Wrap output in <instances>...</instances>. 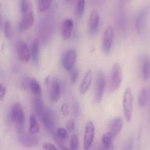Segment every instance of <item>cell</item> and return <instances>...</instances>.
Segmentation results:
<instances>
[{
  "mask_svg": "<svg viewBox=\"0 0 150 150\" xmlns=\"http://www.w3.org/2000/svg\"><path fill=\"white\" fill-rule=\"evenodd\" d=\"M10 119L13 122L16 123L18 133L24 130L25 116L23 108L20 103H16L13 105L10 111Z\"/></svg>",
  "mask_w": 150,
  "mask_h": 150,
  "instance_id": "6da1fadb",
  "label": "cell"
},
{
  "mask_svg": "<svg viewBox=\"0 0 150 150\" xmlns=\"http://www.w3.org/2000/svg\"><path fill=\"white\" fill-rule=\"evenodd\" d=\"M123 110L126 121L130 122L132 120L133 111V95L130 87L126 88L123 95Z\"/></svg>",
  "mask_w": 150,
  "mask_h": 150,
  "instance_id": "7a4b0ae2",
  "label": "cell"
},
{
  "mask_svg": "<svg viewBox=\"0 0 150 150\" xmlns=\"http://www.w3.org/2000/svg\"><path fill=\"white\" fill-rule=\"evenodd\" d=\"M122 82V68L119 63H115L113 65L111 72L110 79V90L115 92L120 88Z\"/></svg>",
  "mask_w": 150,
  "mask_h": 150,
  "instance_id": "3957f363",
  "label": "cell"
},
{
  "mask_svg": "<svg viewBox=\"0 0 150 150\" xmlns=\"http://www.w3.org/2000/svg\"><path fill=\"white\" fill-rule=\"evenodd\" d=\"M95 134V127L92 121H89L86 124L83 134V148L89 149L93 144Z\"/></svg>",
  "mask_w": 150,
  "mask_h": 150,
  "instance_id": "277c9868",
  "label": "cell"
},
{
  "mask_svg": "<svg viewBox=\"0 0 150 150\" xmlns=\"http://www.w3.org/2000/svg\"><path fill=\"white\" fill-rule=\"evenodd\" d=\"M105 86V76L103 72L100 71L98 73L96 81V89H95V101L97 104H99L102 100Z\"/></svg>",
  "mask_w": 150,
  "mask_h": 150,
  "instance_id": "5b68a950",
  "label": "cell"
},
{
  "mask_svg": "<svg viewBox=\"0 0 150 150\" xmlns=\"http://www.w3.org/2000/svg\"><path fill=\"white\" fill-rule=\"evenodd\" d=\"M148 13H149V7L146 6L141 10V11L136 16L135 27H136V30L139 35H141L143 32L146 23Z\"/></svg>",
  "mask_w": 150,
  "mask_h": 150,
  "instance_id": "8992f818",
  "label": "cell"
},
{
  "mask_svg": "<svg viewBox=\"0 0 150 150\" xmlns=\"http://www.w3.org/2000/svg\"><path fill=\"white\" fill-rule=\"evenodd\" d=\"M114 32L112 26H108L104 32L103 36V48L104 52L108 54L112 48L113 42H114Z\"/></svg>",
  "mask_w": 150,
  "mask_h": 150,
  "instance_id": "52a82bcc",
  "label": "cell"
},
{
  "mask_svg": "<svg viewBox=\"0 0 150 150\" xmlns=\"http://www.w3.org/2000/svg\"><path fill=\"white\" fill-rule=\"evenodd\" d=\"M18 140L21 145L26 147H32L38 145L39 139L35 135L26 133L24 130L18 133Z\"/></svg>",
  "mask_w": 150,
  "mask_h": 150,
  "instance_id": "ba28073f",
  "label": "cell"
},
{
  "mask_svg": "<svg viewBox=\"0 0 150 150\" xmlns=\"http://www.w3.org/2000/svg\"><path fill=\"white\" fill-rule=\"evenodd\" d=\"M40 117L45 128L48 131L54 132L55 128V117L52 111L48 108H45V111Z\"/></svg>",
  "mask_w": 150,
  "mask_h": 150,
  "instance_id": "9c48e42d",
  "label": "cell"
},
{
  "mask_svg": "<svg viewBox=\"0 0 150 150\" xmlns=\"http://www.w3.org/2000/svg\"><path fill=\"white\" fill-rule=\"evenodd\" d=\"M77 58V52L76 50L70 49L64 54L62 58V66L65 70H70L75 65Z\"/></svg>",
  "mask_w": 150,
  "mask_h": 150,
  "instance_id": "30bf717a",
  "label": "cell"
},
{
  "mask_svg": "<svg viewBox=\"0 0 150 150\" xmlns=\"http://www.w3.org/2000/svg\"><path fill=\"white\" fill-rule=\"evenodd\" d=\"M18 56L21 61L27 62L29 61L31 57V52L28 47L27 44L23 40H19L17 43L16 47Z\"/></svg>",
  "mask_w": 150,
  "mask_h": 150,
  "instance_id": "8fae6325",
  "label": "cell"
},
{
  "mask_svg": "<svg viewBox=\"0 0 150 150\" xmlns=\"http://www.w3.org/2000/svg\"><path fill=\"white\" fill-rule=\"evenodd\" d=\"M35 22V16L32 11L28 12L23 15V17L18 25V30L20 32H23L30 29Z\"/></svg>",
  "mask_w": 150,
  "mask_h": 150,
  "instance_id": "7c38bea8",
  "label": "cell"
},
{
  "mask_svg": "<svg viewBox=\"0 0 150 150\" xmlns=\"http://www.w3.org/2000/svg\"><path fill=\"white\" fill-rule=\"evenodd\" d=\"M100 15L96 10L91 12L89 19V31L91 35H95L99 29Z\"/></svg>",
  "mask_w": 150,
  "mask_h": 150,
  "instance_id": "4fadbf2b",
  "label": "cell"
},
{
  "mask_svg": "<svg viewBox=\"0 0 150 150\" xmlns=\"http://www.w3.org/2000/svg\"><path fill=\"white\" fill-rule=\"evenodd\" d=\"M123 127V121L121 117H117L114 120H111L108 125V132L111 133V136L117 137L121 132Z\"/></svg>",
  "mask_w": 150,
  "mask_h": 150,
  "instance_id": "5bb4252c",
  "label": "cell"
},
{
  "mask_svg": "<svg viewBox=\"0 0 150 150\" xmlns=\"http://www.w3.org/2000/svg\"><path fill=\"white\" fill-rule=\"evenodd\" d=\"M60 95H61V86L60 83L57 79H54L51 81V86L49 90L50 98L54 102H57L59 100Z\"/></svg>",
  "mask_w": 150,
  "mask_h": 150,
  "instance_id": "9a60e30c",
  "label": "cell"
},
{
  "mask_svg": "<svg viewBox=\"0 0 150 150\" xmlns=\"http://www.w3.org/2000/svg\"><path fill=\"white\" fill-rule=\"evenodd\" d=\"M73 29V21L71 18H67L62 24V37L64 40L70 39Z\"/></svg>",
  "mask_w": 150,
  "mask_h": 150,
  "instance_id": "2e32d148",
  "label": "cell"
},
{
  "mask_svg": "<svg viewBox=\"0 0 150 150\" xmlns=\"http://www.w3.org/2000/svg\"><path fill=\"white\" fill-rule=\"evenodd\" d=\"M92 71L89 70L86 73L83 80H82L81 83L79 91H80V93L81 94V95H85V94L88 92L91 84H92Z\"/></svg>",
  "mask_w": 150,
  "mask_h": 150,
  "instance_id": "e0dca14e",
  "label": "cell"
},
{
  "mask_svg": "<svg viewBox=\"0 0 150 150\" xmlns=\"http://www.w3.org/2000/svg\"><path fill=\"white\" fill-rule=\"evenodd\" d=\"M142 73L144 81L150 79V59L148 57H144L142 60Z\"/></svg>",
  "mask_w": 150,
  "mask_h": 150,
  "instance_id": "ac0fdd59",
  "label": "cell"
},
{
  "mask_svg": "<svg viewBox=\"0 0 150 150\" xmlns=\"http://www.w3.org/2000/svg\"><path fill=\"white\" fill-rule=\"evenodd\" d=\"M33 108L35 110V112L38 117H40L43 114L44 111H45V107H44L43 102H42V99L40 97L35 96L33 100Z\"/></svg>",
  "mask_w": 150,
  "mask_h": 150,
  "instance_id": "d6986e66",
  "label": "cell"
},
{
  "mask_svg": "<svg viewBox=\"0 0 150 150\" xmlns=\"http://www.w3.org/2000/svg\"><path fill=\"white\" fill-rule=\"evenodd\" d=\"M31 55H32L33 61L35 64L38 65L39 62V54H40V48H39V42L38 40H35L32 41V45H31Z\"/></svg>",
  "mask_w": 150,
  "mask_h": 150,
  "instance_id": "ffe728a7",
  "label": "cell"
},
{
  "mask_svg": "<svg viewBox=\"0 0 150 150\" xmlns=\"http://www.w3.org/2000/svg\"><path fill=\"white\" fill-rule=\"evenodd\" d=\"M149 100V90L148 88H144L142 89L139 97V105L144 107L147 104Z\"/></svg>",
  "mask_w": 150,
  "mask_h": 150,
  "instance_id": "44dd1931",
  "label": "cell"
},
{
  "mask_svg": "<svg viewBox=\"0 0 150 150\" xmlns=\"http://www.w3.org/2000/svg\"><path fill=\"white\" fill-rule=\"evenodd\" d=\"M114 137L111 135L109 132L105 133L102 136V144L104 148L107 149H113L114 148V143H113Z\"/></svg>",
  "mask_w": 150,
  "mask_h": 150,
  "instance_id": "7402d4cb",
  "label": "cell"
},
{
  "mask_svg": "<svg viewBox=\"0 0 150 150\" xmlns=\"http://www.w3.org/2000/svg\"><path fill=\"white\" fill-rule=\"evenodd\" d=\"M29 89L32 91V93L35 95V96L40 97L41 95V86L40 85L39 82L35 79H31L29 82Z\"/></svg>",
  "mask_w": 150,
  "mask_h": 150,
  "instance_id": "603a6c76",
  "label": "cell"
},
{
  "mask_svg": "<svg viewBox=\"0 0 150 150\" xmlns=\"http://www.w3.org/2000/svg\"><path fill=\"white\" fill-rule=\"evenodd\" d=\"M29 133L31 134L35 135L40 131V127L38 125V122H37L36 118L33 114L30 116L29 118Z\"/></svg>",
  "mask_w": 150,
  "mask_h": 150,
  "instance_id": "cb8c5ba5",
  "label": "cell"
},
{
  "mask_svg": "<svg viewBox=\"0 0 150 150\" xmlns=\"http://www.w3.org/2000/svg\"><path fill=\"white\" fill-rule=\"evenodd\" d=\"M4 35L6 38L8 40L12 39L13 36V30L12 27V24L9 21H6L4 23Z\"/></svg>",
  "mask_w": 150,
  "mask_h": 150,
  "instance_id": "d4e9b609",
  "label": "cell"
},
{
  "mask_svg": "<svg viewBox=\"0 0 150 150\" xmlns=\"http://www.w3.org/2000/svg\"><path fill=\"white\" fill-rule=\"evenodd\" d=\"M85 10V0H77L76 4V14L78 18H81L84 13Z\"/></svg>",
  "mask_w": 150,
  "mask_h": 150,
  "instance_id": "484cf974",
  "label": "cell"
},
{
  "mask_svg": "<svg viewBox=\"0 0 150 150\" xmlns=\"http://www.w3.org/2000/svg\"><path fill=\"white\" fill-rule=\"evenodd\" d=\"M52 0H38V9L40 12H44L51 6Z\"/></svg>",
  "mask_w": 150,
  "mask_h": 150,
  "instance_id": "4316f807",
  "label": "cell"
},
{
  "mask_svg": "<svg viewBox=\"0 0 150 150\" xmlns=\"http://www.w3.org/2000/svg\"><path fill=\"white\" fill-rule=\"evenodd\" d=\"M20 7L21 11L23 15L31 11V4L29 0H21Z\"/></svg>",
  "mask_w": 150,
  "mask_h": 150,
  "instance_id": "83f0119b",
  "label": "cell"
},
{
  "mask_svg": "<svg viewBox=\"0 0 150 150\" xmlns=\"http://www.w3.org/2000/svg\"><path fill=\"white\" fill-rule=\"evenodd\" d=\"M70 81H71V83L73 84L77 82L78 77H79V71H78L77 68L73 67V68H71L70 70Z\"/></svg>",
  "mask_w": 150,
  "mask_h": 150,
  "instance_id": "f1b7e54d",
  "label": "cell"
},
{
  "mask_svg": "<svg viewBox=\"0 0 150 150\" xmlns=\"http://www.w3.org/2000/svg\"><path fill=\"white\" fill-rule=\"evenodd\" d=\"M126 14L125 13H120V17H119V25H120V27L121 28V29H125L126 28Z\"/></svg>",
  "mask_w": 150,
  "mask_h": 150,
  "instance_id": "f546056e",
  "label": "cell"
},
{
  "mask_svg": "<svg viewBox=\"0 0 150 150\" xmlns=\"http://www.w3.org/2000/svg\"><path fill=\"white\" fill-rule=\"evenodd\" d=\"M70 149L76 150L79 146V137L76 134H74L70 139Z\"/></svg>",
  "mask_w": 150,
  "mask_h": 150,
  "instance_id": "4dcf8cb0",
  "label": "cell"
},
{
  "mask_svg": "<svg viewBox=\"0 0 150 150\" xmlns=\"http://www.w3.org/2000/svg\"><path fill=\"white\" fill-rule=\"evenodd\" d=\"M57 136L60 139H63V140H66L67 138V130L66 129L62 128V127H59L57 129Z\"/></svg>",
  "mask_w": 150,
  "mask_h": 150,
  "instance_id": "1f68e13d",
  "label": "cell"
},
{
  "mask_svg": "<svg viewBox=\"0 0 150 150\" xmlns=\"http://www.w3.org/2000/svg\"><path fill=\"white\" fill-rule=\"evenodd\" d=\"M66 129L70 133H73L76 129V122L74 120H70L66 122Z\"/></svg>",
  "mask_w": 150,
  "mask_h": 150,
  "instance_id": "d6a6232c",
  "label": "cell"
},
{
  "mask_svg": "<svg viewBox=\"0 0 150 150\" xmlns=\"http://www.w3.org/2000/svg\"><path fill=\"white\" fill-rule=\"evenodd\" d=\"M55 140H56V142H57V143L58 144V145H59V146L60 147V149H64V150L68 149V148H67V146H65V144H64V140L60 139V138H59L57 136L55 137Z\"/></svg>",
  "mask_w": 150,
  "mask_h": 150,
  "instance_id": "836d02e7",
  "label": "cell"
},
{
  "mask_svg": "<svg viewBox=\"0 0 150 150\" xmlns=\"http://www.w3.org/2000/svg\"><path fill=\"white\" fill-rule=\"evenodd\" d=\"M31 78L26 77L23 79L21 81V86L23 89L28 90L29 89V82H30Z\"/></svg>",
  "mask_w": 150,
  "mask_h": 150,
  "instance_id": "e575fe53",
  "label": "cell"
},
{
  "mask_svg": "<svg viewBox=\"0 0 150 150\" xmlns=\"http://www.w3.org/2000/svg\"><path fill=\"white\" fill-rule=\"evenodd\" d=\"M61 112L63 116L67 117L69 114V107L67 103H63L61 106Z\"/></svg>",
  "mask_w": 150,
  "mask_h": 150,
  "instance_id": "d590c367",
  "label": "cell"
},
{
  "mask_svg": "<svg viewBox=\"0 0 150 150\" xmlns=\"http://www.w3.org/2000/svg\"><path fill=\"white\" fill-rule=\"evenodd\" d=\"M42 148L47 150H51V149H57V146H54L52 144L49 143V142H43L42 143Z\"/></svg>",
  "mask_w": 150,
  "mask_h": 150,
  "instance_id": "8d00e7d4",
  "label": "cell"
},
{
  "mask_svg": "<svg viewBox=\"0 0 150 150\" xmlns=\"http://www.w3.org/2000/svg\"><path fill=\"white\" fill-rule=\"evenodd\" d=\"M6 92H7V89H6V86H4L3 83H0V100L4 98V95H5Z\"/></svg>",
  "mask_w": 150,
  "mask_h": 150,
  "instance_id": "74e56055",
  "label": "cell"
},
{
  "mask_svg": "<svg viewBox=\"0 0 150 150\" xmlns=\"http://www.w3.org/2000/svg\"><path fill=\"white\" fill-rule=\"evenodd\" d=\"M133 148V139H129L127 141V143L126 144V146L125 147V149H132Z\"/></svg>",
  "mask_w": 150,
  "mask_h": 150,
  "instance_id": "f35d334b",
  "label": "cell"
},
{
  "mask_svg": "<svg viewBox=\"0 0 150 150\" xmlns=\"http://www.w3.org/2000/svg\"><path fill=\"white\" fill-rule=\"evenodd\" d=\"M74 113L76 114V117L79 116V103L78 102H75L74 103Z\"/></svg>",
  "mask_w": 150,
  "mask_h": 150,
  "instance_id": "ab89813d",
  "label": "cell"
},
{
  "mask_svg": "<svg viewBox=\"0 0 150 150\" xmlns=\"http://www.w3.org/2000/svg\"><path fill=\"white\" fill-rule=\"evenodd\" d=\"M1 15H0V28H1Z\"/></svg>",
  "mask_w": 150,
  "mask_h": 150,
  "instance_id": "60d3db41",
  "label": "cell"
},
{
  "mask_svg": "<svg viewBox=\"0 0 150 150\" xmlns=\"http://www.w3.org/2000/svg\"><path fill=\"white\" fill-rule=\"evenodd\" d=\"M1 4L0 3V9H1Z\"/></svg>",
  "mask_w": 150,
  "mask_h": 150,
  "instance_id": "b9f144b4",
  "label": "cell"
},
{
  "mask_svg": "<svg viewBox=\"0 0 150 150\" xmlns=\"http://www.w3.org/2000/svg\"><path fill=\"white\" fill-rule=\"evenodd\" d=\"M149 100H150V89H149Z\"/></svg>",
  "mask_w": 150,
  "mask_h": 150,
  "instance_id": "7bdbcfd3",
  "label": "cell"
},
{
  "mask_svg": "<svg viewBox=\"0 0 150 150\" xmlns=\"http://www.w3.org/2000/svg\"><path fill=\"white\" fill-rule=\"evenodd\" d=\"M66 1H71V0H66Z\"/></svg>",
  "mask_w": 150,
  "mask_h": 150,
  "instance_id": "ee69618b",
  "label": "cell"
}]
</instances>
